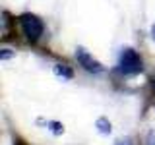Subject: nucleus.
I'll list each match as a JSON object with an SVG mask.
<instances>
[{
  "instance_id": "nucleus-5",
  "label": "nucleus",
  "mask_w": 155,
  "mask_h": 145,
  "mask_svg": "<svg viewBox=\"0 0 155 145\" xmlns=\"http://www.w3.org/2000/svg\"><path fill=\"white\" fill-rule=\"evenodd\" d=\"M97 130H99L101 134H105V135L110 134V122L107 118H99L97 120Z\"/></svg>"
},
{
  "instance_id": "nucleus-4",
  "label": "nucleus",
  "mask_w": 155,
  "mask_h": 145,
  "mask_svg": "<svg viewBox=\"0 0 155 145\" xmlns=\"http://www.w3.org/2000/svg\"><path fill=\"white\" fill-rule=\"evenodd\" d=\"M54 74L58 77H62V79H72V77H74V72H72L66 64H56L54 66Z\"/></svg>"
},
{
  "instance_id": "nucleus-1",
  "label": "nucleus",
  "mask_w": 155,
  "mask_h": 145,
  "mask_svg": "<svg viewBox=\"0 0 155 145\" xmlns=\"http://www.w3.org/2000/svg\"><path fill=\"white\" fill-rule=\"evenodd\" d=\"M118 72L122 76H136L143 72V62L134 48H122L118 58Z\"/></svg>"
},
{
  "instance_id": "nucleus-6",
  "label": "nucleus",
  "mask_w": 155,
  "mask_h": 145,
  "mask_svg": "<svg viewBox=\"0 0 155 145\" xmlns=\"http://www.w3.org/2000/svg\"><path fill=\"white\" fill-rule=\"evenodd\" d=\"M47 126H51V130H52V132H54L56 135H60L62 132H64V126L58 124V122H47Z\"/></svg>"
},
{
  "instance_id": "nucleus-3",
  "label": "nucleus",
  "mask_w": 155,
  "mask_h": 145,
  "mask_svg": "<svg viewBox=\"0 0 155 145\" xmlns=\"http://www.w3.org/2000/svg\"><path fill=\"white\" fill-rule=\"evenodd\" d=\"M76 58H78V62H80V66L84 68L85 72H89V74H101V72L105 70V68L101 66V62H97L95 58L81 47L76 50Z\"/></svg>"
},
{
  "instance_id": "nucleus-10",
  "label": "nucleus",
  "mask_w": 155,
  "mask_h": 145,
  "mask_svg": "<svg viewBox=\"0 0 155 145\" xmlns=\"http://www.w3.org/2000/svg\"><path fill=\"white\" fill-rule=\"evenodd\" d=\"M151 39H153V41H155V25L151 27Z\"/></svg>"
},
{
  "instance_id": "nucleus-11",
  "label": "nucleus",
  "mask_w": 155,
  "mask_h": 145,
  "mask_svg": "<svg viewBox=\"0 0 155 145\" xmlns=\"http://www.w3.org/2000/svg\"><path fill=\"white\" fill-rule=\"evenodd\" d=\"M14 145H23V141H19V139H16V141H14Z\"/></svg>"
},
{
  "instance_id": "nucleus-8",
  "label": "nucleus",
  "mask_w": 155,
  "mask_h": 145,
  "mask_svg": "<svg viewBox=\"0 0 155 145\" xmlns=\"http://www.w3.org/2000/svg\"><path fill=\"white\" fill-rule=\"evenodd\" d=\"M114 145H132V141H130V139H124V141H122V139H118Z\"/></svg>"
},
{
  "instance_id": "nucleus-7",
  "label": "nucleus",
  "mask_w": 155,
  "mask_h": 145,
  "mask_svg": "<svg viewBox=\"0 0 155 145\" xmlns=\"http://www.w3.org/2000/svg\"><path fill=\"white\" fill-rule=\"evenodd\" d=\"M14 56V52H10V50H2L0 52V58H2V60H8V58H12Z\"/></svg>"
},
{
  "instance_id": "nucleus-9",
  "label": "nucleus",
  "mask_w": 155,
  "mask_h": 145,
  "mask_svg": "<svg viewBox=\"0 0 155 145\" xmlns=\"http://www.w3.org/2000/svg\"><path fill=\"white\" fill-rule=\"evenodd\" d=\"M151 89H153V93H155V77H151Z\"/></svg>"
},
{
  "instance_id": "nucleus-2",
  "label": "nucleus",
  "mask_w": 155,
  "mask_h": 145,
  "mask_svg": "<svg viewBox=\"0 0 155 145\" xmlns=\"http://www.w3.org/2000/svg\"><path fill=\"white\" fill-rule=\"evenodd\" d=\"M19 27H21L25 39H27V41H31V43H37L39 39H41L43 31H45L43 21L37 16H33V14H23V16L19 18Z\"/></svg>"
}]
</instances>
